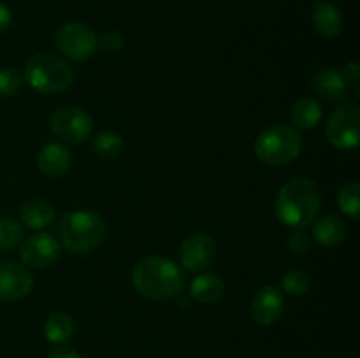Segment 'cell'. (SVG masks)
I'll return each instance as SVG.
<instances>
[{"mask_svg":"<svg viewBox=\"0 0 360 358\" xmlns=\"http://www.w3.org/2000/svg\"><path fill=\"white\" fill-rule=\"evenodd\" d=\"M132 286L141 297L150 300H167L185 286V274L174 260L164 256H146L132 269Z\"/></svg>","mask_w":360,"mask_h":358,"instance_id":"obj_1","label":"cell"},{"mask_svg":"<svg viewBox=\"0 0 360 358\" xmlns=\"http://www.w3.org/2000/svg\"><path fill=\"white\" fill-rule=\"evenodd\" d=\"M322 206L320 188L313 179L294 178L285 183L276 195L274 211L287 227L306 228L319 216Z\"/></svg>","mask_w":360,"mask_h":358,"instance_id":"obj_2","label":"cell"},{"mask_svg":"<svg viewBox=\"0 0 360 358\" xmlns=\"http://www.w3.org/2000/svg\"><path fill=\"white\" fill-rule=\"evenodd\" d=\"M60 242L74 255H86L104 242L105 223L90 211H69L60 218Z\"/></svg>","mask_w":360,"mask_h":358,"instance_id":"obj_3","label":"cell"},{"mask_svg":"<svg viewBox=\"0 0 360 358\" xmlns=\"http://www.w3.org/2000/svg\"><path fill=\"white\" fill-rule=\"evenodd\" d=\"M23 79L39 93L53 95L65 91L72 84L74 72L65 58L55 53L41 51L27 62Z\"/></svg>","mask_w":360,"mask_h":358,"instance_id":"obj_4","label":"cell"},{"mask_svg":"<svg viewBox=\"0 0 360 358\" xmlns=\"http://www.w3.org/2000/svg\"><path fill=\"white\" fill-rule=\"evenodd\" d=\"M302 137L288 125H271L259 133L255 140V154L269 167H281L299 157Z\"/></svg>","mask_w":360,"mask_h":358,"instance_id":"obj_5","label":"cell"},{"mask_svg":"<svg viewBox=\"0 0 360 358\" xmlns=\"http://www.w3.org/2000/svg\"><path fill=\"white\" fill-rule=\"evenodd\" d=\"M49 128L65 142L83 144L90 139L94 119L84 109L76 107V105H63L51 114Z\"/></svg>","mask_w":360,"mask_h":358,"instance_id":"obj_6","label":"cell"},{"mask_svg":"<svg viewBox=\"0 0 360 358\" xmlns=\"http://www.w3.org/2000/svg\"><path fill=\"white\" fill-rule=\"evenodd\" d=\"M55 44L65 58L84 62L91 58L97 49V35L84 23H65L55 35Z\"/></svg>","mask_w":360,"mask_h":358,"instance_id":"obj_7","label":"cell"},{"mask_svg":"<svg viewBox=\"0 0 360 358\" xmlns=\"http://www.w3.org/2000/svg\"><path fill=\"white\" fill-rule=\"evenodd\" d=\"M327 140L338 150H354L360 140V109L345 104L330 114L326 125Z\"/></svg>","mask_w":360,"mask_h":358,"instance_id":"obj_8","label":"cell"},{"mask_svg":"<svg viewBox=\"0 0 360 358\" xmlns=\"http://www.w3.org/2000/svg\"><path fill=\"white\" fill-rule=\"evenodd\" d=\"M62 244L48 232L28 235L20 244L21 262L32 269H46L58 260Z\"/></svg>","mask_w":360,"mask_h":358,"instance_id":"obj_9","label":"cell"},{"mask_svg":"<svg viewBox=\"0 0 360 358\" xmlns=\"http://www.w3.org/2000/svg\"><path fill=\"white\" fill-rule=\"evenodd\" d=\"M179 260L190 272H204L217 260V244L207 234H192L183 241Z\"/></svg>","mask_w":360,"mask_h":358,"instance_id":"obj_10","label":"cell"},{"mask_svg":"<svg viewBox=\"0 0 360 358\" xmlns=\"http://www.w3.org/2000/svg\"><path fill=\"white\" fill-rule=\"evenodd\" d=\"M285 309L283 293L273 284L259 288L253 295L252 304H250V314L255 319V323L262 326H269L281 318Z\"/></svg>","mask_w":360,"mask_h":358,"instance_id":"obj_11","label":"cell"},{"mask_svg":"<svg viewBox=\"0 0 360 358\" xmlns=\"http://www.w3.org/2000/svg\"><path fill=\"white\" fill-rule=\"evenodd\" d=\"M34 286V277L25 265L16 262L0 263V300H20Z\"/></svg>","mask_w":360,"mask_h":358,"instance_id":"obj_12","label":"cell"},{"mask_svg":"<svg viewBox=\"0 0 360 358\" xmlns=\"http://www.w3.org/2000/svg\"><path fill=\"white\" fill-rule=\"evenodd\" d=\"M311 90L326 100L340 102L347 97L350 88L343 72L336 69H322L313 76Z\"/></svg>","mask_w":360,"mask_h":358,"instance_id":"obj_13","label":"cell"},{"mask_svg":"<svg viewBox=\"0 0 360 358\" xmlns=\"http://www.w3.org/2000/svg\"><path fill=\"white\" fill-rule=\"evenodd\" d=\"M72 164L69 150L60 142H49L39 151L37 167L48 178H62Z\"/></svg>","mask_w":360,"mask_h":358,"instance_id":"obj_14","label":"cell"},{"mask_svg":"<svg viewBox=\"0 0 360 358\" xmlns=\"http://www.w3.org/2000/svg\"><path fill=\"white\" fill-rule=\"evenodd\" d=\"M313 27L323 39H334L343 30V14L334 4L319 0L313 6Z\"/></svg>","mask_w":360,"mask_h":358,"instance_id":"obj_15","label":"cell"},{"mask_svg":"<svg viewBox=\"0 0 360 358\" xmlns=\"http://www.w3.org/2000/svg\"><path fill=\"white\" fill-rule=\"evenodd\" d=\"M190 295L199 304L213 305L217 302H220L221 297L225 295V283L217 274H199L190 283Z\"/></svg>","mask_w":360,"mask_h":358,"instance_id":"obj_16","label":"cell"},{"mask_svg":"<svg viewBox=\"0 0 360 358\" xmlns=\"http://www.w3.org/2000/svg\"><path fill=\"white\" fill-rule=\"evenodd\" d=\"M311 235L323 248H336L347 239V225L338 216H323L315 221Z\"/></svg>","mask_w":360,"mask_h":358,"instance_id":"obj_17","label":"cell"},{"mask_svg":"<svg viewBox=\"0 0 360 358\" xmlns=\"http://www.w3.org/2000/svg\"><path fill=\"white\" fill-rule=\"evenodd\" d=\"M20 220L23 225L39 230V228L49 227L55 221V211L46 200L42 199H30L21 206Z\"/></svg>","mask_w":360,"mask_h":358,"instance_id":"obj_18","label":"cell"},{"mask_svg":"<svg viewBox=\"0 0 360 358\" xmlns=\"http://www.w3.org/2000/svg\"><path fill=\"white\" fill-rule=\"evenodd\" d=\"M290 119L295 128L299 130H311L322 119V105L319 100L311 97L299 98L290 111Z\"/></svg>","mask_w":360,"mask_h":358,"instance_id":"obj_19","label":"cell"},{"mask_svg":"<svg viewBox=\"0 0 360 358\" xmlns=\"http://www.w3.org/2000/svg\"><path fill=\"white\" fill-rule=\"evenodd\" d=\"M74 321L67 312L56 311L48 316L44 323V337L51 344H65L74 336Z\"/></svg>","mask_w":360,"mask_h":358,"instance_id":"obj_20","label":"cell"},{"mask_svg":"<svg viewBox=\"0 0 360 358\" xmlns=\"http://www.w3.org/2000/svg\"><path fill=\"white\" fill-rule=\"evenodd\" d=\"M123 146H125V142H123L122 135L116 132H111V130L101 132L91 140V150L95 151V154H98L102 158L118 157L123 151Z\"/></svg>","mask_w":360,"mask_h":358,"instance_id":"obj_21","label":"cell"},{"mask_svg":"<svg viewBox=\"0 0 360 358\" xmlns=\"http://www.w3.org/2000/svg\"><path fill=\"white\" fill-rule=\"evenodd\" d=\"M23 225L16 218H0V251H9L23 241Z\"/></svg>","mask_w":360,"mask_h":358,"instance_id":"obj_22","label":"cell"},{"mask_svg":"<svg viewBox=\"0 0 360 358\" xmlns=\"http://www.w3.org/2000/svg\"><path fill=\"white\" fill-rule=\"evenodd\" d=\"M338 206L341 213L350 218H359L360 214V185L357 181L347 183L338 193Z\"/></svg>","mask_w":360,"mask_h":358,"instance_id":"obj_23","label":"cell"},{"mask_svg":"<svg viewBox=\"0 0 360 358\" xmlns=\"http://www.w3.org/2000/svg\"><path fill=\"white\" fill-rule=\"evenodd\" d=\"M309 286H311V279H309V276L304 270H288V272H285L283 277H281V288H283L287 293L295 295V297L308 293Z\"/></svg>","mask_w":360,"mask_h":358,"instance_id":"obj_24","label":"cell"},{"mask_svg":"<svg viewBox=\"0 0 360 358\" xmlns=\"http://www.w3.org/2000/svg\"><path fill=\"white\" fill-rule=\"evenodd\" d=\"M23 84V76L13 67L0 69V97H13L20 91Z\"/></svg>","mask_w":360,"mask_h":358,"instance_id":"obj_25","label":"cell"},{"mask_svg":"<svg viewBox=\"0 0 360 358\" xmlns=\"http://www.w3.org/2000/svg\"><path fill=\"white\" fill-rule=\"evenodd\" d=\"M123 46H125L123 35L116 30L105 32L101 37H97V48H101L108 55H116L118 51H122Z\"/></svg>","mask_w":360,"mask_h":358,"instance_id":"obj_26","label":"cell"},{"mask_svg":"<svg viewBox=\"0 0 360 358\" xmlns=\"http://www.w3.org/2000/svg\"><path fill=\"white\" fill-rule=\"evenodd\" d=\"M288 249H290L294 255H306L311 248V237L304 232V228H295V232H292L290 237H288Z\"/></svg>","mask_w":360,"mask_h":358,"instance_id":"obj_27","label":"cell"},{"mask_svg":"<svg viewBox=\"0 0 360 358\" xmlns=\"http://www.w3.org/2000/svg\"><path fill=\"white\" fill-rule=\"evenodd\" d=\"M359 62H348L343 69V76L347 79L348 88H354L355 95L359 97Z\"/></svg>","mask_w":360,"mask_h":358,"instance_id":"obj_28","label":"cell"},{"mask_svg":"<svg viewBox=\"0 0 360 358\" xmlns=\"http://www.w3.org/2000/svg\"><path fill=\"white\" fill-rule=\"evenodd\" d=\"M11 23H13V14L6 4L0 2V34H4L11 27Z\"/></svg>","mask_w":360,"mask_h":358,"instance_id":"obj_29","label":"cell"},{"mask_svg":"<svg viewBox=\"0 0 360 358\" xmlns=\"http://www.w3.org/2000/svg\"><path fill=\"white\" fill-rule=\"evenodd\" d=\"M48 358H83L76 350H70V347H56L51 353L48 354Z\"/></svg>","mask_w":360,"mask_h":358,"instance_id":"obj_30","label":"cell"}]
</instances>
